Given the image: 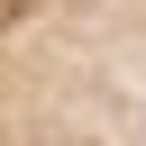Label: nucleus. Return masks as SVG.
<instances>
[{
  "label": "nucleus",
  "instance_id": "obj_2",
  "mask_svg": "<svg viewBox=\"0 0 146 146\" xmlns=\"http://www.w3.org/2000/svg\"><path fill=\"white\" fill-rule=\"evenodd\" d=\"M0 146H146V110L137 100H73V91L0 82Z\"/></svg>",
  "mask_w": 146,
  "mask_h": 146
},
{
  "label": "nucleus",
  "instance_id": "obj_1",
  "mask_svg": "<svg viewBox=\"0 0 146 146\" xmlns=\"http://www.w3.org/2000/svg\"><path fill=\"white\" fill-rule=\"evenodd\" d=\"M0 82L146 110V0H0Z\"/></svg>",
  "mask_w": 146,
  "mask_h": 146
}]
</instances>
